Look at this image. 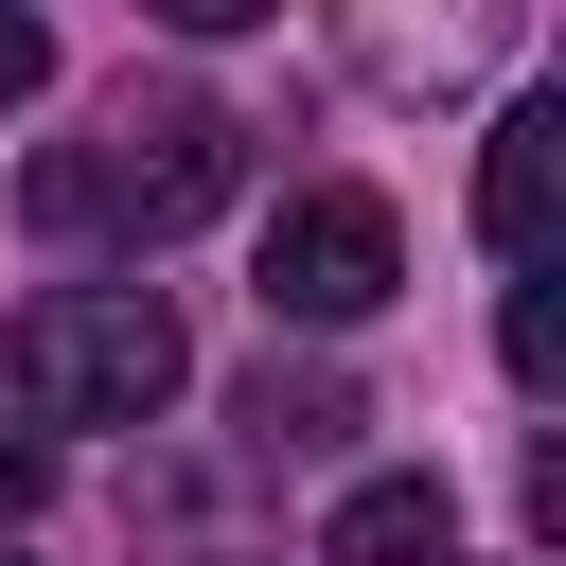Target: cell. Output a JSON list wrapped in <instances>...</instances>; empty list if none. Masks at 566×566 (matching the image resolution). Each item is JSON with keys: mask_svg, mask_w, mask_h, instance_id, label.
Here are the masks:
<instances>
[{"mask_svg": "<svg viewBox=\"0 0 566 566\" xmlns=\"http://www.w3.org/2000/svg\"><path fill=\"white\" fill-rule=\"evenodd\" d=\"M230 177H248V124L212 106V88H124L88 142H53L18 195H35V230H124V248H177L195 212H230Z\"/></svg>", "mask_w": 566, "mask_h": 566, "instance_id": "obj_1", "label": "cell"}, {"mask_svg": "<svg viewBox=\"0 0 566 566\" xmlns=\"http://www.w3.org/2000/svg\"><path fill=\"white\" fill-rule=\"evenodd\" d=\"M0 371H18L35 424H159L177 371H195V336H177L159 283H53V301H18Z\"/></svg>", "mask_w": 566, "mask_h": 566, "instance_id": "obj_2", "label": "cell"}, {"mask_svg": "<svg viewBox=\"0 0 566 566\" xmlns=\"http://www.w3.org/2000/svg\"><path fill=\"white\" fill-rule=\"evenodd\" d=\"M389 283H407V230H389V195L318 177V195H283V212H265V318L336 336V318H371Z\"/></svg>", "mask_w": 566, "mask_h": 566, "instance_id": "obj_3", "label": "cell"}, {"mask_svg": "<svg viewBox=\"0 0 566 566\" xmlns=\"http://www.w3.org/2000/svg\"><path fill=\"white\" fill-rule=\"evenodd\" d=\"M478 230H495V265H548V230H566V88H531V106L495 124V159H478Z\"/></svg>", "mask_w": 566, "mask_h": 566, "instance_id": "obj_4", "label": "cell"}, {"mask_svg": "<svg viewBox=\"0 0 566 566\" xmlns=\"http://www.w3.org/2000/svg\"><path fill=\"white\" fill-rule=\"evenodd\" d=\"M230 424H248V460H336L371 407H354V371H318V354H265V371L230 389Z\"/></svg>", "mask_w": 566, "mask_h": 566, "instance_id": "obj_5", "label": "cell"}, {"mask_svg": "<svg viewBox=\"0 0 566 566\" xmlns=\"http://www.w3.org/2000/svg\"><path fill=\"white\" fill-rule=\"evenodd\" d=\"M442 548H460V495L442 478H354L336 531H318V566H442Z\"/></svg>", "mask_w": 566, "mask_h": 566, "instance_id": "obj_6", "label": "cell"}, {"mask_svg": "<svg viewBox=\"0 0 566 566\" xmlns=\"http://www.w3.org/2000/svg\"><path fill=\"white\" fill-rule=\"evenodd\" d=\"M495 354H513V389H548V371H566V301H548V283H513V318H495Z\"/></svg>", "mask_w": 566, "mask_h": 566, "instance_id": "obj_7", "label": "cell"}, {"mask_svg": "<svg viewBox=\"0 0 566 566\" xmlns=\"http://www.w3.org/2000/svg\"><path fill=\"white\" fill-rule=\"evenodd\" d=\"M35 88H53V35H35V18H0V106H35Z\"/></svg>", "mask_w": 566, "mask_h": 566, "instance_id": "obj_8", "label": "cell"}, {"mask_svg": "<svg viewBox=\"0 0 566 566\" xmlns=\"http://www.w3.org/2000/svg\"><path fill=\"white\" fill-rule=\"evenodd\" d=\"M18 513H35V442H0V531H18Z\"/></svg>", "mask_w": 566, "mask_h": 566, "instance_id": "obj_9", "label": "cell"}]
</instances>
